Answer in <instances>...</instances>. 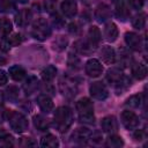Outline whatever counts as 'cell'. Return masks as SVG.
Segmentation results:
<instances>
[{"label":"cell","instance_id":"obj_44","mask_svg":"<svg viewBox=\"0 0 148 148\" xmlns=\"http://www.w3.org/2000/svg\"><path fill=\"white\" fill-rule=\"evenodd\" d=\"M7 114H8V111L6 109H3L2 106H0V123H2L5 119H7Z\"/></svg>","mask_w":148,"mask_h":148},{"label":"cell","instance_id":"obj_35","mask_svg":"<svg viewBox=\"0 0 148 148\" xmlns=\"http://www.w3.org/2000/svg\"><path fill=\"white\" fill-rule=\"evenodd\" d=\"M142 103V97L141 95L136 94V95H133L131 96L127 101H126V105H128L130 108H139Z\"/></svg>","mask_w":148,"mask_h":148},{"label":"cell","instance_id":"obj_15","mask_svg":"<svg viewBox=\"0 0 148 148\" xmlns=\"http://www.w3.org/2000/svg\"><path fill=\"white\" fill-rule=\"evenodd\" d=\"M31 17H32V14L30 12V9H21L16 15H15V23L17 27H21V28H24L27 27L30 21H31Z\"/></svg>","mask_w":148,"mask_h":148},{"label":"cell","instance_id":"obj_46","mask_svg":"<svg viewBox=\"0 0 148 148\" xmlns=\"http://www.w3.org/2000/svg\"><path fill=\"white\" fill-rule=\"evenodd\" d=\"M94 0H82V2H84L86 5H89V3H91Z\"/></svg>","mask_w":148,"mask_h":148},{"label":"cell","instance_id":"obj_24","mask_svg":"<svg viewBox=\"0 0 148 148\" xmlns=\"http://www.w3.org/2000/svg\"><path fill=\"white\" fill-rule=\"evenodd\" d=\"M8 73H9V76L14 81H21V80H23L25 77V74H27L25 73V69L22 66H20V65H14V66L9 67Z\"/></svg>","mask_w":148,"mask_h":148},{"label":"cell","instance_id":"obj_2","mask_svg":"<svg viewBox=\"0 0 148 148\" xmlns=\"http://www.w3.org/2000/svg\"><path fill=\"white\" fill-rule=\"evenodd\" d=\"M76 110L79 114V119L81 123L84 124H92L95 121L94 116V104L92 102L87 98L82 97L76 102Z\"/></svg>","mask_w":148,"mask_h":148},{"label":"cell","instance_id":"obj_34","mask_svg":"<svg viewBox=\"0 0 148 148\" xmlns=\"http://www.w3.org/2000/svg\"><path fill=\"white\" fill-rule=\"evenodd\" d=\"M119 64H121V66H124V67L130 66L132 64V56L127 51L121 50L120 54H119Z\"/></svg>","mask_w":148,"mask_h":148},{"label":"cell","instance_id":"obj_5","mask_svg":"<svg viewBox=\"0 0 148 148\" xmlns=\"http://www.w3.org/2000/svg\"><path fill=\"white\" fill-rule=\"evenodd\" d=\"M89 92L92 98L98 99V101H103L109 96V90H108L106 86L101 81L92 82L89 86Z\"/></svg>","mask_w":148,"mask_h":148},{"label":"cell","instance_id":"obj_19","mask_svg":"<svg viewBox=\"0 0 148 148\" xmlns=\"http://www.w3.org/2000/svg\"><path fill=\"white\" fill-rule=\"evenodd\" d=\"M38 87H39V80L34 75H30L23 83V89L27 95L34 94L38 89Z\"/></svg>","mask_w":148,"mask_h":148},{"label":"cell","instance_id":"obj_18","mask_svg":"<svg viewBox=\"0 0 148 148\" xmlns=\"http://www.w3.org/2000/svg\"><path fill=\"white\" fill-rule=\"evenodd\" d=\"M118 28L116 25V23L113 22H109L105 24L104 27V37L108 42H114L118 38Z\"/></svg>","mask_w":148,"mask_h":148},{"label":"cell","instance_id":"obj_11","mask_svg":"<svg viewBox=\"0 0 148 148\" xmlns=\"http://www.w3.org/2000/svg\"><path fill=\"white\" fill-rule=\"evenodd\" d=\"M125 43L131 50H134V51H140L142 46L140 36L132 31L125 34Z\"/></svg>","mask_w":148,"mask_h":148},{"label":"cell","instance_id":"obj_26","mask_svg":"<svg viewBox=\"0 0 148 148\" xmlns=\"http://www.w3.org/2000/svg\"><path fill=\"white\" fill-rule=\"evenodd\" d=\"M40 75H42V79L45 82H51L57 75V68L54 66H52V65H49L42 71Z\"/></svg>","mask_w":148,"mask_h":148},{"label":"cell","instance_id":"obj_36","mask_svg":"<svg viewBox=\"0 0 148 148\" xmlns=\"http://www.w3.org/2000/svg\"><path fill=\"white\" fill-rule=\"evenodd\" d=\"M0 146H5V147L14 146V138L9 134H1L0 135Z\"/></svg>","mask_w":148,"mask_h":148},{"label":"cell","instance_id":"obj_13","mask_svg":"<svg viewBox=\"0 0 148 148\" xmlns=\"http://www.w3.org/2000/svg\"><path fill=\"white\" fill-rule=\"evenodd\" d=\"M95 18L98 22H105L111 17V9L106 3H99L95 9Z\"/></svg>","mask_w":148,"mask_h":148},{"label":"cell","instance_id":"obj_43","mask_svg":"<svg viewBox=\"0 0 148 148\" xmlns=\"http://www.w3.org/2000/svg\"><path fill=\"white\" fill-rule=\"evenodd\" d=\"M22 146H35V142L32 141V139L30 138H22Z\"/></svg>","mask_w":148,"mask_h":148},{"label":"cell","instance_id":"obj_28","mask_svg":"<svg viewBox=\"0 0 148 148\" xmlns=\"http://www.w3.org/2000/svg\"><path fill=\"white\" fill-rule=\"evenodd\" d=\"M13 25L8 18H0V36L3 38L12 32Z\"/></svg>","mask_w":148,"mask_h":148},{"label":"cell","instance_id":"obj_14","mask_svg":"<svg viewBox=\"0 0 148 148\" xmlns=\"http://www.w3.org/2000/svg\"><path fill=\"white\" fill-rule=\"evenodd\" d=\"M99 54H101V59H102L105 64H108V65H112V64H114L116 60H117V53H116V51L113 50V47H111V46H109V45L103 46V47L101 49Z\"/></svg>","mask_w":148,"mask_h":148},{"label":"cell","instance_id":"obj_17","mask_svg":"<svg viewBox=\"0 0 148 148\" xmlns=\"http://www.w3.org/2000/svg\"><path fill=\"white\" fill-rule=\"evenodd\" d=\"M37 104H38L39 109L45 113H49L53 110V102H52L51 97L47 95H44V94L39 95L37 97Z\"/></svg>","mask_w":148,"mask_h":148},{"label":"cell","instance_id":"obj_45","mask_svg":"<svg viewBox=\"0 0 148 148\" xmlns=\"http://www.w3.org/2000/svg\"><path fill=\"white\" fill-rule=\"evenodd\" d=\"M3 102H5V95H3V92L0 90V106L3 105Z\"/></svg>","mask_w":148,"mask_h":148},{"label":"cell","instance_id":"obj_32","mask_svg":"<svg viewBox=\"0 0 148 148\" xmlns=\"http://www.w3.org/2000/svg\"><path fill=\"white\" fill-rule=\"evenodd\" d=\"M67 38L65 36H58L53 42V49L57 51H62L67 46Z\"/></svg>","mask_w":148,"mask_h":148},{"label":"cell","instance_id":"obj_4","mask_svg":"<svg viewBox=\"0 0 148 148\" xmlns=\"http://www.w3.org/2000/svg\"><path fill=\"white\" fill-rule=\"evenodd\" d=\"M7 120L9 123V126L12 130L16 133H23L28 130L29 123L25 116L18 111H8Z\"/></svg>","mask_w":148,"mask_h":148},{"label":"cell","instance_id":"obj_10","mask_svg":"<svg viewBox=\"0 0 148 148\" xmlns=\"http://www.w3.org/2000/svg\"><path fill=\"white\" fill-rule=\"evenodd\" d=\"M61 13L68 18H73L77 13V3L75 0H62L60 5Z\"/></svg>","mask_w":148,"mask_h":148},{"label":"cell","instance_id":"obj_6","mask_svg":"<svg viewBox=\"0 0 148 148\" xmlns=\"http://www.w3.org/2000/svg\"><path fill=\"white\" fill-rule=\"evenodd\" d=\"M120 120H121V124L124 125V127L127 130H135L140 124L139 117L133 111H130V110H125L121 112Z\"/></svg>","mask_w":148,"mask_h":148},{"label":"cell","instance_id":"obj_38","mask_svg":"<svg viewBox=\"0 0 148 148\" xmlns=\"http://www.w3.org/2000/svg\"><path fill=\"white\" fill-rule=\"evenodd\" d=\"M133 139L135 141H142L143 139H146V132L145 130H136L133 134Z\"/></svg>","mask_w":148,"mask_h":148},{"label":"cell","instance_id":"obj_30","mask_svg":"<svg viewBox=\"0 0 148 148\" xmlns=\"http://www.w3.org/2000/svg\"><path fill=\"white\" fill-rule=\"evenodd\" d=\"M132 25L135 28V29H143L145 25H146V14L145 13H139L136 14L133 20H132Z\"/></svg>","mask_w":148,"mask_h":148},{"label":"cell","instance_id":"obj_41","mask_svg":"<svg viewBox=\"0 0 148 148\" xmlns=\"http://www.w3.org/2000/svg\"><path fill=\"white\" fill-rule=\"evenodd\" d=\"M8 81V75L5 71L0 69V86H5Z\"/></svg>","mask_w":148,"mask_h":148},{"label":"cell","instance_id":"obj_47","mask_svg":"<svg viewBox=\"0 0 148 148\" xmlns=\"http://www.w3.org/2000/svg\"><path fill=\"white\" fill-rule=\"evenodd\" d=\"M16 1H18L20 3H27L29 0H16Z\"/></svg>","mask_w":148,"mask_h":148},{"label":"cell","instance_id":"obj_40","mask_svg":"<svg viewBox=\"0 0 148 148\" xmlns=\"http://www.w3.org/2000/svg\"><path fill=\"white\" fill-rule=\"evenodd\" d=\"M53 24L56 27H61L64 24V20L61 18V16H59L57 13L53 15Z\"/></svg>","mask_w":148,"mask_h":148},{"label":"cell","instance_id":"obj_21","mask_svg":"<svg viewBox=\"0 0 148 148\" xmlns=\"http://www.w3.org/2000/svg\"><path fill=\"white\" fill-rule=\"evenodd\" d=\"M124 76H125V75H124V73H123V71H121L120 67H113V68H110V69L108 71L106 80H108L110 83H112V84L114 86V84H117Z\"/></svg>","mask_w":148,"mask_h":148},{"label":"cell","instance_id":"obj_37","mask_svg":"<svg viewBox=\"0 0 148 148\" xmlns=\"http://www.w3.org/2000/svg\"><path fill=\"white\" fill-rule=\"evenodd\" d=\"M127 1L131 5V7L133 9H136V10L141 9L143 7V3H145V0H127Z\"/></svg>","mask_w":148,"mask_h":148},{"label":"cell","instance_id":"obj_7","mask_svg":"<svg viewBox=\"0 0 148 148\" xmlns=\"http://www.w3.org/2000/svg\"><path fill=\"white\" fill-rule=\"evenodd\" d=\"M114 12H116V16L123 22L130 18L131 13L126 0H114Z\"/></svg>","mask_w":148,"mask_h":148},{"label":"cell","instance_id":"obj_3","mask_svg":"<svg viewBox=\"0 0 148 148\" xmlns=\"http://www.w3.org/2000/svg\"><path fill=\"white\" fill-rule=\"evenodd\" d=\"M31 36L35 39L40 40V42L47 39L51 36V25H50V23L43 17H39V18L35 20L34 23H32V27H31Z\"/></svg>","mask_w":148,"mask_h":148},{"label":"cell","instance_id":"obj_29","mask_svg":"<svg viewBox=\"0 0 148 148\" xmlns=\"http://www.w3.org/2000/svg\"><path fill=\"white\" fill-rule=\"evenodd\" d=\"M16 9V5L13 0H0V13H13Z\"/></svg>","mask_w":148,"mask_h":148},{"label":"cell","instance_id":"obj_9","mask_svg":"<svg viewBox=\"0 0 148 148\" xmlns=\"http://www.w3.org/2000/svg\"><path fill=\"white\" fill-rule=\"evenodd\" d=\"M101 127L103 132L113 134L118 131V121L114 116H106L101 120Z\"/></svg>","mask_w":148,"mask_h":148},{"label":"cell","instance_id":"obj_31","mask_svg":"<svg viewBox=\"0 0 148 148\" xmlns=\"http://www.w3.org/2000/svg\"><path fill=\"white\" fill-rule=\"evenodd\" d=\"M3 39H5V42L7 43V45L10 47V46H17V45H20L21 44V42H22V36L20 35V34H9L8 36H6V37H3Z\"/></svg>","mask_w":148,"mask_h":148},{"label":"cell","instance_id":"obj_22","mask_svg":"<svg viewBox=\"0 0 148 148\" xmlns=\"http://www.w3.org/2000/svg\"><path fill=\"white\" fill-rule=\"evenodd\" d=\"M132 67V75L136 80H143L147 76V67L142 62H135L131 65Z\"/></svg>","mask_w":148,"mask_h":148},{"label":"cell","instance_id":"obj_1","mask_svg":"<svg viewBox=\"0 0 148 148\" xmlns=\"http://www.w3.org/2000/svg\"><path fill=\"white\" fill-rule=\"evenodd\" d=\"M53 123H54V127L64 133L66 132L72 123H73V112L68 106H59L53 114Z\"/></svg>","mask_w":148,"mask_h":148},{"label":"cell","instance_id":"obj_39","mask_svg":"<svg viewBox=\"0 0 148 148\" xmlns=\"http://www.w3.org/2000/svg\"><path fill=\"white\" fill-rule=\"evenodd\" d=\"M68 65H69V67H72V68H77L79 65H80V60H79L77 58H75V57H74V59H73V57L71 56V57H69V60H68Z\"/></svg>","mask_w":148,"mask_h":148},{"label":"cell","instance_id":"obj_20","mask_svg":"<svg viewBox=\"0 0 148 148\" xmlns=\"http://www.w3.org/2000/svg\"><path fill=\"white\" fill-rule=\"evenodd\" d=\"M101 31L99 29L96 27V25H92L89 28L88 30V35H87V39L89 40V43L96 49L98 45H99V42H101Z\"/></svg>","mask_w":148,"mask_h":148},{"label":"cell","instance_id":"obj_25","mask_svg":"<svg viewBox=\"0 0 148 148\" xmlns=\"http://www.w3.org/2000/svg\"><path fill=\"white\" fill-rule=\"evenodd\" d=\"M40 146L44 148H56L59 146V141L56 135L46 134L40 139Z\"/></svg>","mask_w":148,"mask_h":148},{"label":"cell","instance_id":"obj_33","mask_svg":"<svg viewBox=\"0 0 148 148\" xmlns=\"http://www.w3.org/2000/svg\"><path fill=\"white\" fill-rule=\"evenodd\" d=\"M6 95H7V98H8L10 102L15 103V102L18 99L20 91H18V89H17L15 86H10V87L7 88V90H6Z\"/></svg>","mask_w":148,"mask_h":148},{"label":"cell","instance_id":"obj_16","mask_svg":"<svg viewBox=\"0 0 148 148\" xmlns=\"http://www.w3.org/2000/svg\"><path fill=\"white\" fill-rule=\"evenodd\" d=\"M74 49L81 53V54H84V56H88V54H91L96 49L89 43V40L87 38L84 39H79L74 43Z\"/></svg>","mask_w":148,"mask_h":148},{"label":"cell","instance_id":"obj_42","mask_svg":"<svg viewBox=\"0 0 148 148\" xmlns=\"http://www.w3.org/2000/svg\"><path fill=\"white\" fill-rule=\"evenodd\" d=\"M68 30H69V32H71V34H73V35H77V34H79L80 28H79V25H77L76 23H71V24H69Z\"/></svg>","mask_w":148,"mask_h":148},{"label":"cell","instance_id":"obj_12","mask_svg":"<svg viewBox=\"0 0 148 148\" xmlns=\"http://www.w3.org/2000/svg\"><path fill=\"white\" fill-rule=\"evenodd\" d=\"M72 140L79 145H86L90 140V132L87 128H76L72 134Z\"/></svg>","mask_w":148,"mask_h":148},{"label":"cell","instance_id":"obj_23","mask_svg":"<svg viewBox=\"0 0 148 148\" xmlns=\"http://www.w3.org/2000/svg\"><path fill=\"white\" fill-rule=\"evenodd\" d=\"M32 121H34L35 127H36L38 131L44 132V131H47V130L50 128V120H49L47 118H45L44 116H42V114H36V116H34Z\"/></svg>","mask_w":148,"mask_h":148},{"label":"cell","instance_id":"obj_8","mask_svg":"<svg viewBox=\"0 0 148 148\" xmlns=\"http://www.w3.org/2000/svg\"><path fill=\"white\" fill-rule=\"evenodd\" d=\"M86 73L91 77H97L103 73V66L98 59L91 58L86 62Z\"/></svg>","mask_w":148,"mask_h":148},{"label":"cell","instance_id":"obj_27","mask_svg":"<svg viewBox=\"0 0 148 148\" xmlns=\"http://www.w3.org/2000/svg\"><path fill=\"white\" fill-rule=\"evenodd\" d=\"M105 145H106V147H110V148H120L124 146V141H123L121 136L116 135V134H111L106 139Z\"/></svg>","mask_w":148,"mask_h":148}]
</instances>
